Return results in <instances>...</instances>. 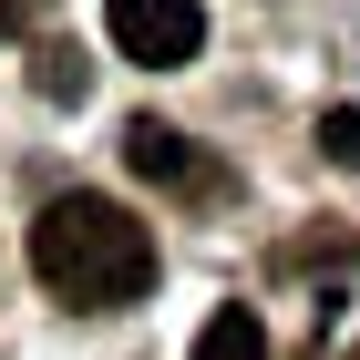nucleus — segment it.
I'll return each instance as SVG.
<instances>
[{
	"label": "nucleus",
	"mask_w": 360,
	"mask_h": 360,
	"mask_svg": "<svg viewBox=\"0 0 360 360\" xmlns=\"http://www.w3.org/2000/svg\"><path fill=\"white\" fill-rule=\"evenodd\" d=\"M31 278L72 309H134L155 288V226L113 195H52L31 217Z\"/></svg>",
	"instance_id": "f257e3e1"
},
{
	"label": "nucleus",
	"mask_w": 360,
	"mask_h": 360,
	"mask_svg": "<svg viewBox=\"0 0 360 360\" xmlns=\"http://www.w3.org/2000/svg\"><path fill=\"white\" fill-rule=\"evenodd\" d=\"M103 31H113L124 62L175 72V62H195V41H206V11H195V0H103Z\"/></svg>",
	"instance_id": "f03ea898"
},
{
	"label": "nucleus",
	"mask_w": 360,
	"mask_h": 360,
	"mask_svg": "<svg viewBox=\"0 0 360 360\" xmlns=\"http://www.w3.org/2000/svg\"><path fill=\"white\" fill-rule=\"evenodd\" d=\"M124 165L144 175V186H206V155H195L186 134H175V124H155V113H134V124H124Z\"/></svg>",
	"instance_id": "7ed1b4c3"
},
{
	"label": "nucleus",
	"mask_w": 360,
	"mask_h": 360,
	"mask_svg": "<svg viewBox=\"0 0 360 360\" xmlns=\"http://www.w3.org/2000/svg\"><path fill=\"white\" fill-rule=\"evenodd\" d=\"M195 360H268V330H257V309H217V319L195 330Z\"/></svg>",
	"instance_id": "20e7f679"
},
{
	"label": "nucleus",
	"mask_w": 360,
	"mask_h": 360,
	"mask_svg": "<svg viewBox=\"0 0 360 360\" xmlns=\"http://www.w3.org/2000/svg\"><path fill=\"white\" fill-rule=\"evenodd\" d=\"M31 83L52 93V103H83V83H93V72H83V52H62V41H52V52L31 62Z\"/></svg>",
	"instance_id": "39448f33"
},
{
	"label": "nucleus",
	"mask_w": 360,
	"mask_h": 360,
	"mask_svg": "<svg viewBox=\"0 0 360 360\" xmlns=\"http://www.w3.org/2000/svg\"><path fill=\"white\" fill-rule=\"evenodd\" d=\"M319 155H330V165H360V113H350V103L319 113Z\"/></svg>",
	"instance_id": "423d86ee"
},
{
	"label": "nucleus",
	"mask_w": 360,
	"mask_h": 360,
	"mask_svg": "<svg viewBox=\"0 0 360 360\" xmlns=\"http://www.w3.org/2000/svg\"><path fill=\"white\" fill-rule=\"evenodd\" d=\"M41 11H52V0H0V41H21V31H41Z\"/></svg>",
	"instance_id": "0eeeda50"
}]
</instances>
